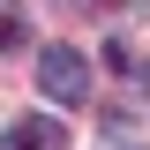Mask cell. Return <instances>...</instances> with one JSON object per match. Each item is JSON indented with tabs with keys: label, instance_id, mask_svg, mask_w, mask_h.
I'll return each instance as SVG.
<instances>
[{
	"label": "cell",
	"instance_id": "cell-1",
	"mask_svg": "<svg viewBox=\"0 0 150 150\" xmlns=\"http://www.w3.org/2000/svg\"><path fill=\"white\" fill-rule=\"evenodd\" d=\"M38 90L53 98V105H83V98H90L83 53H75V45H45V53H38Z\"/></svg>",
	"mask_w": 150,
	"mask_h": 150
},
{
	"label": "cell",
	"instance_id": "cell-3",
	"mask_svg": "<svg viewBox=\"0 0 150 150\" xmlns=\"http://www.w3.org/2000/svg\"><path fill=\"white\" fill-rule=\"evenodd\" d=\"M23 38H30V15L15 0H0V53H23Z\"/></svg>",
	"mask_w": 150,
	"mask_h": 150
},
{
	"label": "cell",
	"instance_id": "cell-2",
	"mask_svg": "<svg viewBox=\"0 0 150 150\" xmlns=\"http://www.w3.org/2000/svg\"><path fill=\"white\" fill-rule=\"evenodd\" d=\"M0 150H68V128L60 120H45V112H30V120H15L8 128V143Z\"/></svg>",
	"mask_w": 150,
	"mask_h": 150
}]
</instances>
